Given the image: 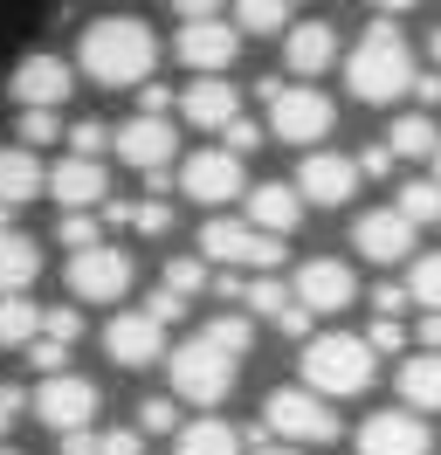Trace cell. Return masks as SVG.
<instances>
[{
  "label": "cell",
  "instance_id": "obj_54",
  "mask_svg": "<svg viewBox=\"0 0 441 455\" xmlns=\"http://www.w3.org/2000/svg\"><path fill=\"white\" fill-rule=\"evenodd\" d=\"M435 180H441V152H435Z\"/></svg>",
  "mask_w": 441,
  "mask_h": 455
},
{
  "label": "cell",
  "instance_id": "obj_18",
  "mask_svg": "<svg viewBox=\"0 0 441 455\" xmlns=\"http://www.w3.org/2000/svg\"><path fill=\"white\" fill-rule=\"evenodd\" d=\"M49 194L62 200V214H90V207H104V200H110L104 159H83V152L55 159V166H49Z\"/></svg>",
  "mask_w": 441,
  "mask_h": 455
},
{
  "label": "cell",
  "instance_id": "obj_55",
  "mask_svg": "<svg viewBox=\"0 0 441 455\" xmlns=\"http://www.w3.org/2000/svg\"><path fill=\"white\" fill-rule=\"evenodd\" d=\"M0 455H14V449H0Z\"/></svg>",
  "mask_w": 441,
  "mask_h": 455
},
{
  "label": "cell",
  "instance_id": "obj_36",
  "mask_svg": "<svg viewBox=\"0 0 441 455\" xmlns=\"http://www.w3.org/2000/svg\"><path fill=\"white\" fill-rule=\"evenodd\" d=\"M55 235H62V249H69V256H83V249H97V242H104L97 214H62V228H55Z\"/></svg>",
  "mask_w": 441,
  "mask_h": 455
},
{
  "label": "cell",
  "instance_id": "obj_51",
  "mask_svg": "<svg viewBox=\"0 0 441 455\" xmlns=\"http://www.w3.org/2000/svg\"><path fill=\"white\" fill-rule=\"evenodd\" d=\"M380 14H407V7H421V0H373Z\"/></svg>",
  "mask_w": 441,
  "mask_h": 455
},
{
  "label": "cell",
  "instance_id": "obj_40",
  "mask_svg": "<svg viewBox=\"0 0 441 455\" xmlns=\"http://www.w3.org/2000/svg\"><path fill=\"white\" fill-rule=\"evenodd\" d=\"M407 324H400V317H373V331H365V345H373V352H407Z\"/></svg>",
  "mask_w": 441,
  "mask_h": 455
},
{
  "label": "cell",
  "instance_id": "obj_3",
  "mask_svg": "<svg viewBox=\"0 0 441 455\" xmlns=\"http://www.w3.org/2000/svg\"><path fill=\"white\" fill-rule=\"evenodd\" d=\"M373 372H380V352L365 345V331H317V339L303 345V387L325 394V400L365 394Z\"/></svg>",
  "mask_w": 441,
  "mask_h": 455
},
{
  "label": "cell",
  "instance_id": "obj_35",
  "mask_svg": "<svg viewBox=\"0 0 441 455\" xmlns=\"http://www.w3.org/2000/svg\"><path fill=\"white\" fill-rule=\"evenodd\" d=\"M138 435H180V400L152 394L145 407H138Z\"/></svg>",
  "mask_w": 441,
  "mask_h": 455
},
{
  "label": "cell",
  "instance_id": "obj_56",
  "mask_svg": "<svg viewBox=\"0 0 441 455\" xmlns=\"http://www.w3.org/2000/svg\"><path fill=\"white\" fill-rule=\"evenodd\" d=\"M290 7H297V0H290Z\"/></svg>",
  "mask_w": 441,
  "mask_h": 455
},
{
  "label": "cell",
  "instance_id": "obj_6",
  "mask_svg": "<svg viewBox=\"0 0 441 455\" xmlns=\"http://www.w3.org/2000/svg\"><path fill=\"white\" fill-rule=\"evenodd\" d=\"M200 256L214 262V269H255V276H269L276 262H283V235H269V228L255 221H207L200 228Z\"/></svg>",
  "mask_w": 441,
  "mask_h": 455
},
{
  "label": "cell",
  "instance_id": "obj_21",
  "mask_svg": "<svg viewBox=\"0 0 441 455\" xmlns=\"http://www.w3.org/2000/svg\"><path fill=\"white\" fill-rule=\"evenodd\" d=\"M180 117H193V132H228L242 117V97L228 76H200V84L180 90Z\"/></svg>",
  "mask_w": 441,
  "mask_h": 455
},
{
  "label": "cell",
  "instance_id": "obj_52",
  "mask_svg": "<svg viewBox=\"0 0 441 455\" xmlns=\"http://www.w3.org/2000/svg\"><path fill=\"white\" fill-rule=\"evenodd\" d=\"M428 56H435V62H441V28H435V42H428Z\"/></svg>",
  "mask_w": 441,
  "mask_h": 455
},
{
  "label": "cell",
  "instance_id": "obj_48",
  "mask_svg": "<svg viewBox=\"0 0 441 455\" xmlns=\"http://www.w3.org/2000/svg\"><path fill=\"white\" fill-rule=\"evenodd\" d=\"M413 339L428 345V352H441V311H421V331H413Z\"/></svg>",
  "mask_w": 441,
  "mask_h": 455
},
{
  "label": "cell",
  "instance_id": "obj_22",
  "mask_svg": "<svg viewBox=\"0 0 441 455\" xmlns=\"http://www.w3.org/2000/svg\"><path fill=\"white\" fill-rule=\"evenodd\" d=\"M35 194H49V166L28 145H7L0 152V207H28Z\"/></svg>",
  "mask_w": 441,
  "mask_h": 455
},
{
  "label": "cell",
  "instance_id": "obj_14",
  "mask_svg": "<svg viewBox=\"0 0 441 455\" xmlns=\"http://www.w3.org/2000/svg\"><path fill=\"white\" fill-rule=\"evenodd\" d=\"M358 159H345V152H303L297 166V194L310 200V207H345V200L358 194Z\"/></svg>",
  "mask_w": 441,
  "mask_h": 455
},
{
  "label": "cell",
  "instance_id": "obj_24",
  "mask_svg": "<svg viewBox=\"0 0 441 455\" xmlns=\"http://www.w3.org/2000/svg\"><path fill=\"white\" fill-rule=\"evenodd\" d=\"M400 400H407L413 414H441V352L400 359Z\"/></svg>",
  "mask_w": 441,
  "mask_h": 455
},
{
  "label": "cell",
  "instance_id": "obj_2",
  "mask_svg": "<svg viewBox=\"0 0 441 455\" xmlns=\"http://www.w3.org/2000/svg\"><path fill=\"white\" fill-rule=\"evenodd\" d=\"M413 49L407 35L393 28V14H380L373 28L352 42V56H345V90H352L358 104H393V97H407L413 90Z\"/></svg>",
  "mask_w": 441,
  "mask_h": 455
},
{
  "label": "cell",
  "instance_id": "obj_37",
  "mask_svg": "<svg viewBox=\"0 0 441 455\" xmlns=\"http://www.w3.org/2000/svg\"><path fill=\"white\" fill-rule=\"evenodd\" d=\"M28 359H35V372H42V379H49V372H69V339L42 331V339L28 345Z\"/></svg>",
  "mask_w": 441,
  "mask_h": 455
},
{
  "label": "cell",
  "instance_id": "obj_44",
  "mask_svg": "<svg viewBox=\"0 0 441 455\" xmlns=\"http://www.w3.org/2000/svg\"><path fill=\"white\" fill-rule=\"evenodd\" d=\"M145 311H152V317H159V324H172V317H180V311H187V297H180V290H152V304H145Z\"/></svg>",
  "mask_w": 441,
  "mask_h": 455
},
{
  "label": "cell",
  "instance_id": "obj_38",
  "mask_svg": "<svg viewBox=\"0 0 441 455\" xmlns=\"http://www.w3.org/2000/svg\"><path fill=\"white\" fill-rule=\"evenodd\" d=\"M14 132H21V145L35 152V145H49L55 132H62V117H55V111H21V117H14Z\"/></svg>",
  "mask_w": 441,
  "mask_h": 455
},
{
  "label": "cell",
  "instance_id": "obj_11",
  "mask_svg": "<svg viewBox=\"0 0 441 455\" xmlns=\"http://www.w3.org/2000/svg\"><path fill=\"white\" fill-rule=\"evenodd\" d=\"M76 90V69L49 49H35L28 62H14V76H7V97H14V111H62V97Z\"/></svg>",
  "mask_w": 441,
  "mask_h": 455
},
{
  "label": "cell",
  "instance_id": "obj_31",
  "mask_svg": "<svg viewBox=\"0 0 441 455\" xmlns=\"http://www.w3.org/2000/svg\"><path fill=\"white\" fill-rule=\"evenodd\" d=\"M165 290H180V297L214 290V262H207V256H172V262H165Z\"/></svg>",
  "mask_w": 441,
  "mask_h": 455
},
{
  "label": "cell",
  "instance_id": "obj_49",
  "mask_svg": "<svg viewBox=\"0 0 441 455\" xmlns=\"http://www.w3.org/2000/svg\"><path fill=\"white\" fill-rule=\"evenodd\" d=\"M276 331H290V339H297V331H310V311H303V304H290V311L276 317Z\"/></svg>",
  "mask_w": 441,
  "mask_h": 455
},
{
  "label": "cell",
  "instance_id": "obj_7",
  "mask_svg": "<svg viewBox=\"0 0 441 455\" xmlns=\"http://www.w3.org/2000/svg\"><path fill=\"white\" fill-rule=\"evenodd\" d=\"M331 124H338V111H331V97L317 84H283L269 97V132L283 145H325Z\"/></svg>",
  "mask_w": 441,
  "mask_h": 455
},
{
  "label": "cell",
  "instance_id": "obj_33",
  "mask_svg": "<svg viewBox=\"0 0 441 455\" xmlns=\"http://www.w3.org/2000/svg\"><path fill=\"white\" fill-rule=\"evenodd\" d=\"M207 339H214L220 352H235V359H242L248 345H255V317H248V311H220L214 324H207Z\"/></svg>",
  "mask_w": 441,
  "mask_h": 455
},
{
  "label": "cell",
  "instance_id": "obj_46",
  "mask_svg": "<svg viewBox=\"0 0 441 455\" xmlns=\"http://www.w3.org/2000/svg\"><path fill=\"white\" fill-rule=\"evenodd\" d=\"M21 407H28V400H21V387H0V435L21 421Z\"/></svg>",
  "mask_w": 441,
  "mask_h": 455
},
{
  "label": "cell",
  "instance_id": "obj_10",
  "mask_svg": "<svg viewBox=\"0 0 441 455\" xmlns=\"http://www.w3.org/2000/svg\"><path fill=\"white\" fill-rule=\"evenodd\" d=\"M97 379L90 372H49L42 387H35V414L55 427V435H76V427L97 421Z\"/></svg>",
  "mask_w": 441,
  "mask_h": 455
},
{
  "label": "cell",
  "instance_id": "obj_4",
  "mask_svg": "<svg viewBox=\"0 0 441 455\" xmlns=\"http://www.w3.org/2000/svg\"><path fill=\"white\" fill-rule=\"evenodd\" d=\"M235 352H220L207 331H193L172 359H165V372H172V400H187V407H220V400L235 394Z\"/></svg>",
  "mask_w": 441,
  "mask_h": 455
},
{
  "label": "cell",
  "instance_id": "obj_9",
  "mask_svg": "<svg viewBox=\"0 0 441 455\" xmlns=\"http://www.w3.org/2000/svg\"><path fill=\"white\" fill-rule=\"evenodd\" d=\"M62 283H69L76 304H117V297L132 290V256H124V249H110V242H97V249L69 256Z\"/></svg>",
  "mask_w": 441,
  "mask_h": 455
},
{
  "label": "cell",
  "instance_id": "obj_50",
  "mask_svg": "<svg viewBox=\"0 0 441 455\" xmlns=\"http://www.w3.org/2000/svg\"><path fill=\"white\" fill-rule=\"evenodd\" d=\"M62 455H97V435H90V427H76V435H62Z\"/></svg>",
  "mask_w": 441,
  "mask_h": 455
},
{
  "label": "cell",
  "instance_id": "obj_30",
  "mask_svg": "<svg viewBox=\"0 0 441 455\" xmlns=\"http://www.w3.org/2000/svg\"><path fill=\"white\" fill-rule=\"evenodd\" d=\"M290 0H235V28L242 35H283Z\"/></svg>",
  "mask_w": 441,
  "mask_h": 455
},
{
  "label": "cell",
  "instance_id": "obj_43",
  "mask_svg": "<svg viewBox=\"0 0 441 455\" xmlns=\"http://www.w3.org/2000/svg\"><path fill=\"white\" fill-rule=\"evenodd\" d=\"M145 442H138V427H110V435H97V455H138Z\"/></svg>",
  "mask_w": 441,
  "mask_h": 455
},
{
  "label": "cell",
  "instance_id": "obj_29",
  "mask_svg": "<svg viewBox=\"0 0 441 455\" xmlns=\"http://www.w3.org/2000/svg\"><path fill=\"white\" fill-rule=\"evenodd\" d=\"M393 207H400L413 228H435V221H441V180H407Z\"/></svg>",
  "mask_w": 441,
  "mask_h": 455
},
{
  "label": "cell",
  "instance_id": "obj_20",
  "mask_svg": "<svg viewBox=\"0 0 441 455\" xmlns=\"http://www.w3.org/2000/svg\"><path fill=\"white\" fill-rule=\"evenodd\" d=\"M331 62H338V28L331 21H297V28L283 35V69L310 84V76H325Z\"/></svg>",
  "mask_w": 441,
  "mask_h": 455
},
{
  "label": "cell",
  "instance_id": "obj_53",
  "mask_svg": "<svg viewBox=\"0 0 441 455\" xmlns=\"http://www.w3.org/2000/svg\"><path fill=\"white\" fill-rule=\"evenodd\" d=\"M255 455H303V449H255Z\"/></svg>",
  "mask_w": 441,
  "mask_h": 455
},
{
  "label": "cell",
  "instance_id": "obj_23",
  "mask_svg": "<svg viewBox=\"0 0 441 455\" xmlns=\"http://www.w3.org/2000/svg\"><path fill=\"white\" fill-rule=\"evenodd\" d=\"M248 221L269 228V235H290V228L303 221V194H297V180H269V187H255V194H248Z\"/></svg>",
  "mask_w": 441,
  "mask_h": 455
},
{
  "label": "cell",
  "instance_id": "obj_47",
  "mask_svg": "<svg viewBox=\"0 0 441 455\" xmlns=\"http://www.w3.org/2000/svg\"><path fill=\"white\" fill-rule=\"evenodd\" d=\"M393 166V145H365V152H358V172H386Z\"/></svg>",
  "mask_w": 441,
  "mask_h": 455
},
{
  "label": "cell",
  "instance_id": "obj_5",
  "mask_svg": "<svg viewBox=\"0 0 441 455\" xmlns=\"http://www.w3.org/2000/svg\"><path fill=\"white\" fill-rule=\"evenodd\" d=\"M262 427L283 435L290 449H325V442H338V407L310 387H276L262 400Z\"/></svg>",
  "mask_w": 441,
  "mask_h": 455
},
{
  "label": "cell",
  "instance_id": "obj_1",
  "mask_svg": "<svg viewBox=\"0 0 441 455\" xmlns=\"http://www.w3.org/2000/svg\"><path fill=\"white\" fill-rule=\"evenodd\" d=\"M76 62H83L90 84L132 90L159 69V35L145 28L138 14H104V21H90V28L76 35Z\"/></svg>",
  "mask_w": 441,
  "mask_h": 455
},
{
  "label": "cell",
  "instance_id": "obj_13",
  "mask_svg": "<svg viewBox=\"0 0 441 455\" xmlns=\"http://www.w3.org/2000/svg\"><path fill=\"white\" fill-rule=\"evenodd\" d=\"M235 49H242V28L235 21H180V35H172V56L187 62V69H200V76H220L228 62H235Z\"/></svg>",
  "mask_w": 441,
  "mask_h": 455
},
{
  "label": "cell",
  "instance_id": "obj_26",
  "mask_svg": "<svg viewBox=\"0 0 441 455\" xmlns=\"http://www.w3.org/2000/svg\"><path fill=\"white\" fill-rule=\"evenodd\" d=\"M386 145H393V159H435L441 132H435V117H428V111H407V117H393Z\"/></svg>",
  "mask_w": 441,
  "mask_h": 455
},
{
  "label": "cell",
  "instance_id": "obj_8",
  "mask_svg": "<svg viewBox=\"0 0 441 455\" xmlns=\"http://www.w3.org/2000/svg\"><path fill=\"white\" fill-rule=\"evenodd\" d=\"M110 152H117L138 180L172 172V159H180V124H172V117H145V111H138V117H124V124H117Z\"/></svg>",
  "mask_w": 441,
  "mask_h": 455
},
{
  "label": "cell",
  "instance_id": "obj_17",
  "mask_svg": "<svg viewBox=\"0 0 441 455\" xmlns=\"http://www.w3.org/2000/svg\"><path fill=\"white\" fill-rule=\"evenodd\" d=\"M104 352L117 366H159L165 359V324L152 311H117L104 324Z\"/></svg>",
  "mask_w": 441,
  "mask_h": 455
},
{
  "label": "cell",
  "instance_id": "obj_16",
  "mask_svg": "<svg viewBox=\"0 0 441 455\" xmlns=\"http://www.w3.org/2000/svg\"><path fill=\"white\" fill-rule=\"evenodd\" d=\"M290 290H297V304L310 317L317 311H345L358 297V276H352V262H338V256H317V262H303L297 276H290Z\"/></svg>",
  "mask_w": 441,
  "mask_h": 455
},
{
  "label": "cell",
  "instance_id": "obj_32",
  "mask_svg": "<svg viewBox=\"0 0 441 455\" xmlns=\"http://www.w3.org/2000/svg\"><path fill=\"white\" fill-rule=\"evenodd\" d=\"M242 297H248V317H283L290 304H297V290L276 283V276H255V283H242Z\"/></svg>",
  "mask_w": 441,
  "mask_h": 455
},
{
  "label": "cell",
  "instance_id": "obj_28",
  "mask_svg": "<svg viewBox=\"0 0 441 455\" xmlns=\"http://www.w3.org/2000/svg\"><path fill=\"white\" fill-rule=\"evenodd\" d=\"M42 317L49 311H35V297H0V345H35L42 339Z\"/></svg>",
  "mask_w": 441,
  "mask_h": 455
},
{
  "label": "cell",
  "instance_id": "obj_42",
  "mask_svg": "<svg viewBox=\"0 0 441 455\" xmlns=\"http://www.w3.org/2000/svg\"><path fill=\"white\" fill-rule=\"evenodd\" d=\"M255 145H262V124H255V117H235V124H228V152H235V159H248Z\"/></svg>",
  "mask_w": 441,
  "mask_h": 455
},
{
  "label": "cell",
  "instance_id": "obj_25",
  "mask_svg": "<svg viewBox=\"0 0 441 455\" xmlns=\"http://www.w3.org/2000/svg\"><path fill=\"white\" fill-rule=\"evenodd\" d=\"M35 269H42V249L28 242L21 228H0V297H21L35 283Z\"/></svg>",
  "mask_w": 441,
  "mask_h": 455
},
{
  "label": "cell",
  "instance_id": "obj_34",
  "mask_svg": "<svg viewBox=\"0 0 441 455\" xmlns=\"http://www.w3.org/2000/svg\"><path fill=\"white\" fill-rule=\"evenodd\" d=\"M407 297L421 304V311H441V256H421V262H413Z\"/></svg>",
  "mask_w": 441,
  "mask_h": 455
},
{
  "label": "cell",
  "instance_id": "obj_19",
  "mask_svg": "<svg viewBox=\"0 0 441 455\" xmlns=\"http://www.w3.org/2000/svg\"><path fill=\"white\" fill-rule=\"evenodd\" d=\"M413 235H421V228H413L400 207H373V214H358L352 249H358L365 262H407V256H413Z\"/></svg>",
  "mask_w": 441,
  "mask_h": 455
},
{
  "label": "cell",
  "instance_id": "obj_39",
  "mask_svg": "<svg viewBox=\"0 0 441 455\" xmlns=\"http://www.w3.org/2000/svg\"><path fill=\"white\" fill-rule=\"evenodd\" d=\"M62 139H69V152H83V159H97V152H110V139H117V132H104V124H90V117H83V124H69Z\"/></svg>",
  "mask_w": 441,
  "mask_h": 455
},
{
  "label": "cell",
  "instance_id": "obj_41",
  "mask_svg": "<svg viewBox=\"0 0 441 455\" xmlns=\"http://www.w3.org/2000/svg\"><path fill=\"white\" fill-rule=\"evenodd\" d=\"M132 221H138V235H165V228H172V207L152 194V200H138V207H132Z\"/></svg>",
  "mask_w": 441,
  "mask_h": 455
},
{
  "label": "cell",
  "instance_id": "obj_15",
  "mask_svg": "<svg viewBox=\"0 0 441 455\" xmlns=\"http://www.w3.org/2000/svg\"><path fill=\"white\" fill-rule=\"evenodd\" d=\"M428 449H435V435L413 407H386L373 421H358V455H428Z\"/></svg>",
  "mask_w": 441,
  "mask_h": 455
},
{
  "label": "cell",
  "instance_id": "obj_12",
  "mask_svg": "<svg viewBox=\"0 0 441 455\" xmlns=\"http://www.w3.org/2000/svg\"><path fill=\"white\" fill-rule=\"evenodd\" d=\"M248 180H242V159L228 152V145H207V152H193L187 166H180V194L200 200V207H220V200H235Z\"/></svg>",
  "mask_w": 441,
  "mask_h": 455
},
{
  "label": "cell",
  "instance_id": "obj_27",
  "mask_svg": "<svg viewBox=\"0 0 441 455\" xmlns=\"http://www.w3.org/2000/svg\"><path fill=\"white\" fill-rule=\"evenodd\" d=\"M235 449H242V435L228 421H214V414H207V421H187L172 435V455H235Z\"/></svg>",
  "mask_w": 441,
  "mask_h": 455
},
{
  "label": "cell",
  "instance_id": "obj_45",
  "mask_svg": "<svg viewBox=\"0 0 441 455\" xmlns=\"http://www.w3.org/2000/svg\"><path fill=\"white\" fill-rule=\"evenodd\" d=\"M172 14H180V21H214L220 0H172Z\"/></svg>",
  "mask_w": 441,
  "mask_h": 455
}]
</instances>
